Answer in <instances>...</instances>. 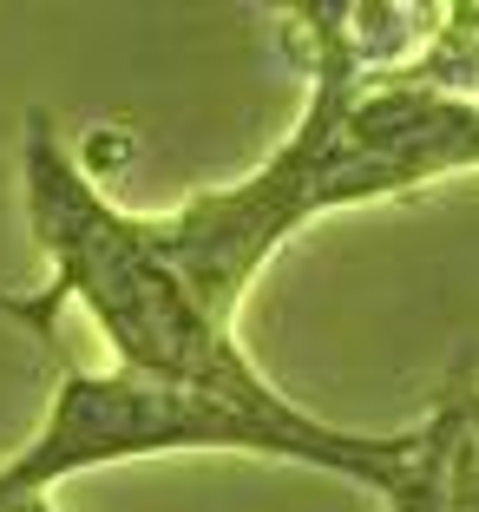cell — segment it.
Returning <instances> with one entry per match:
<instances>
[{"label": "cell", "instance_id": "1", "mask_svg": "<svg viewBox=\"0 0 479 512\" xmlns=\"http://www.w3.org/2000/svg\"><path fill=\"white\" fill-rule=\"evenodd\" d=\"M296 20H309L315 40V92L289 145L230 191L138 217L151 250L224 329L270 250L309 217L420 191L447 171H479V99L420 79L414 60L375 66L348 27V7H302Z\"/></svg>", "mask_w": 479, "mask_h": 512}, {"label": "cell", "instance_id": "2", "mask_svg": "<svg viewBox=\"0 0 479 512\" xmlns=\"http://www.w3.org/2000/svg\"><path fill=\"white\" fill-rule=\"evenodd\" d=\"M20 191H27L33 237L53 256V283L33 296L46 335H53L66 302H79L92 316V329L119 355L112 368H125V375L165 381V388H191V394H217V401H230V407L263 414V421H296V414H309V407L289 401V394L237 348V335L178 283V270L151 250L145 224L125 217L119 204L73 165V151L60 145V132H53L46 112H33L27 138H20Z\"/></svg>", "mask_w": 479, "mask_h": 512}, {"label": "cell", "instance_id": "4", "mask_svg": "<svg viewBox=\"0 0 479 512\" xmlns=\"http://www.w3.org/2000/svg\"><path fill=\"white\" fill-rule=\"evenodd\" d=\"M394 512H473V434H466V401L453 394L434 421L420 427V453L388 493Z\"/></svg>", "mask_w": 479, "mask_h": 512}, {"label": "cell", "instance_id": "6", "mask_svg": "<svg viewBox=\"0 0 479 512\" xmlns=\"http://www.w3.org/2000/svg\"><path fill=\"white\" fill-rule=\"evenodd\" d=\"M0 512H53L46 493H0Z\"/></svg>", "mask_w": 479, "mask_h": 512}, {"label": "cell", "instance_id": "7", "mask_svg": "<svg viewBox=\"0 0 479 512\" xmlns=\"http://www.w3.org/2000/svg\"><path fill=\"white\" fill-rule=\"evenodd\" d=\"M466 407H473V421H479V388H466Z\"/></svg>", "mask_w": 479, "mask_h": 512}, {"label": "cell", "instance_id": "3", "mask_svg": "<svg viewBox=\"0 0 479 512\" xmlns=\"http://www.w3.org/2000/svg\"><path fill=\"white\" fill-rule=\"evenodd\" d=\"M197 447H224V453H256V460H296L315 473H342V480L368 486L388 499L401 486V473L420 453V427L407 434H355V427L315 421H263L250 407H230L217 394L165 388V381L125 375H66L46 421L33 427V440L0 460V493H53L73 473H99L119 460H151V453H197Z\"/></svg>", "mask_w": 479, "mask_h": 512}, {"label": "cell", "instance_id": "5", "mask_svg": "<svg viewBox=\"0 0 479 512\" xmlns=\"http://www.w3.org/2000/svg\"><path fill=\"white\" fill-rule=\"evenodd\" d=\"M0 316L20 322V329H33V335H46V329H40V309H33V296H14V289H0Z\"/></svg>", "mask_w": 479, "mask_h": 512}]
</instances>
